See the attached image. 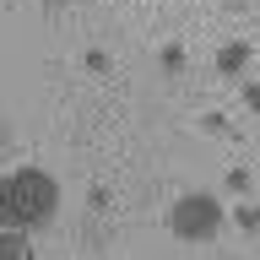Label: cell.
I'll use <instances>...</instances> for the list:
<instances>
[{
    "label": "cell",
    "mask_w": 260,
    "mask_h": 260,
    "mask_svg": "<svg viewBox=\"0 0 260 260\" xmlns=\"http://www.w3.org/2000/svg\"><path fill=\"white\" fill-rule=\"evenodd\" d=\"M244 60H249V44H228L222 54H217V71H228V76H233V71H244Z\"/></svg>",
    "instance_id": "cell-3"
},
{
    "label": "cell",
    "mask_w": 260,
    "mask_h": 260,
    "mask_svg": "<svg viewBox=\"0 0 260 260\" xmlns=\"http://www.w3.org/2000/svg\"><path fill=\"white\" fill-rule=\"evenodd\" d=\"M244 109H249V114H260V81L249 87V92H244Z\"/></svg>",
    "instance_id": "cell-5"
},
{
    "label": "cell",
    "mask_w": 260,
    "mask_h": 260,
    "mask_svg": "<svg viewBox=\"0 0 260 260\" xmlns=\"http://www.w3.org/2000/svg\"><path fill=\"white\" fill-rule=\"evenodd\" d=\"M0 211L11 228H44L54 211H60V184L44 168H16L0 190Z\"/></svg>",
    "instance_id": "cell-1"
},
{
    "label": "cell",
    "mask_w": 260,
    "mask_h": 260,
    "mask_svg": "<svg viewBox=\"0 0 260 260\" xmlns=\"http://www.w3.org/2000/svg\"><path fill=\"white\" fill-rule=\"evenodd\" d=\"M44 6H65V0H44Z\"/></svg>",
    "instance_id": "cell-6"
},
{
    "label": "cell",
    "mask_w": 260,
    "mask_h": 260,
    "mask_svg": "<svg viewBox=\"0 0 260 260\" xmlns=\"http://www.w3.org/2000/svg\"><path fill=\"white\" fill-rule=\"evenodd\" d=\"M162 222L174 228L179 239H211V233L222 228V201H217V195L190 190V195H179L174 206H168V217H162Z\"/></svg>",
    "instance_id": "cell-2"
},
{
    "label": "cell",
    "mask_w": 260,
    "mask_h": 260,
    "mask_svg": "<svg viewBox=\"0 0 260 260\" xmlns=\"http://www.w3.org/2000/svg\"><path fill=\"white\" fill-rule=\"evenodd\" d=\"M239 228H244V233H255V228H260V211L255 206H239Z\"/></svg>",
    "instance_id": "cell-4"
}]
</instances>
